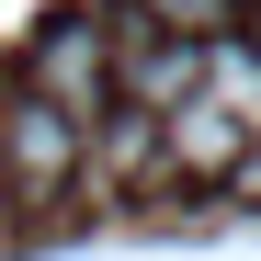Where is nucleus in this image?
<instances>
[{
	"mask_svg": "<svg viewBox=\"0 0 261 261\" xmlns=\"http://www.w3.org/2000/svg\"><path fill=\"white\" fill-rule=\"evenodd\" d=\"M80 148H91V125L57 114L46 91H12V102H0V193H12V204H57L80 182Z\"/></svg>",
	"mask_w": 261,
	"mask_h": 261,
	"instance_id": "obj_1",
	"label": "nucleus"
},
{
	"mask_svg": "<svg viewBox=\"0 0 261 261\" xmlns=\"http://www.w3.org/2000/svg\"><path fill=\"white\" fill-rule=\"evenodd\" d=\"M34 91H46L57 114H114V12H57L46 34H34Z\"/></svg>",
	"mask_w": 261,
	"mask_h": 261,
	"instance_id": "obj_2",
	"label": "nucleus"
},
{
	"mask_svg": "<svg viewBox=\"0 0 261 261\" xmlns=\"http://www.w3.org/2000/svg\"><path fill=\"white\" fill-rule=\"evenodd\" d=\"M250 148H261V114L227 91H193L182 114H159V159L182 182H227V170H250Z\"/></svg>",
	"mask_w": 261,
	"mask_h": 261,
	"instance_id": "obj_3",
	"label": "nucleus"
},
{
	"mask_svg": "<svg viewBox=\"0 0 261 261\" xmlns=\"http://www.w3.org/2000/svg\"><path fill=\"white\" fill-rule=\"evenodd\" d=\"M114 91L137 102V114H182L204 91V46H182V34H159L137 12H114Z\"/></svg>",
	"mask_w": 261,
	"mask_h": 261,
	"instance_id": "obj_4",
	"label": "nucleus"
},
{
	"mask_svg": "<svg viewBox=\"0 0 261 261\" xmlns=\"http://www.w3.org/2000/svg\"><path fill=\"white\" fill-rule=\"evenodd\" d=\"M80 170H102L114 193H125V182H148V170H170V159H159V114H91Z\"/></svg>",
	"mask_w": 261,
	"mask_h": 261,
	"instance_id": "obj_5",
	"label": "nucleus"
},
{
	"mask_svg": "<svg viewBox=\"0 0 261 261\" xmlns=\"http://www.w3.org/2000/svg\"><path fill=\"white\" fill-rule=\"evenodd\" d=\"M137 23L159 34H182V46H227V23H239V0H125Z\"/></svg>",
	"mask_w": 261,
	"mask_h": 261,
	"instance_id": "obj_6",
	"label": "nucleus"
}]
</instances>
